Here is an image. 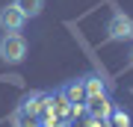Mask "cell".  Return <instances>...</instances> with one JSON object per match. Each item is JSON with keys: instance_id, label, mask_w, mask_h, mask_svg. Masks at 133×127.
<instances>
[{"instance_id": "6da1fadb", "label": "cell", "mask_w": 133, "mask_h": 127, "mask_svg": "<svg viewBox=\"0 0 133 127\" xmlns=\"http://www.w3.org/2000/svg\"><path fill=\"white\" fill-rule=\"evenodd\" d=\"M27 56V38L21 33H3L0 36V59L18 65L21 59Z\"/></svg>"}, {"instance_id": "7a4b0ae2", "label": "cell", "mask_w": 133, "mask_h": 127, "mask_svg": "<svg viewBox=\"0 0 133 127\" xmlns=\"http://www.w3.org/2000/svg\"><path fill=\"white\" fill-rule=\"evenodd\" d=\"M107 36L109 42H124V38H133V21L124 12H115L107 24Z\"/></svg>"}, {"instance_id": "3957f363", "label": "cell", "mask_w": 133, "mask_h": 127, "mask_svg": "<svg viewBox=\"0 0 133 127\" xmlns=\"http://www.w3.org/2000/svg\"><path fill=\"white\" fill-rule=\"evenodd\" d=\"M24 24H27V15L21 12L15 3H9V6L0 9V30H3V33H18Z\"/></svg>"}, {"instance_id": "277c9868", "label": "cell", "mask_w": 133, "mask_h": 127, "mask_svg": "<svg viewBox=\"0 0 133 127\" xmlns=\"http://www.w3.org/2000/svg\"><path fill=\"white\" fill-rule=\"evenodd\" d=\"M48 101H50V95H44V92H33V95H27V98L21 101V112L38 118V115L44 112V106H48Z\"/></svg>"}, {"instance_id": "5b68a950", "label": "cell", "mask_w": 133, "mask_h": 127, "mask_svg": "<svg viewBox=\"0 0 133 127\" xmlns=\"http://www.w3.org/2000/svg\"><path fill=\"white\" fill-rule=\"evenodd\" d=\"M59 95H62V98H65L71 106H80V104H86V86H83V80H71V83H65Z\"/></svg>"}, {"instance_id": "8992f818", "label": "cell", "mask_w": 133, "mask_h": 127, "mask_svg": "<svg viewBox=\"0 0 133 127\" xmlns=\"http://www.w3.org/2000/svg\"><path fill=\"white\" fill-rule=\"evenodd\" d=\"M86 104H89V115H101V118H109L112 112V104L107 101V95H98V98H86Z\"/></svg>"}, {"instance_id": "52a82bcc", "label": "cell", "mask_w": 133, "mask_h": 127, "mask_svg": "<svg viewBox=\"0 0 133 127\" xmlns=\"http://www.w3.org/2000/svg\"><path fill=\"white\" fill-rule=\"evenodd\" d=\"M83 86H86V98H98V95H107V86L98 74H89L83 77Z\"/></svg>"}, {"instance_id": "ba28073f", "label": "cell", "mask_w": 133, "mask_h": 127, "mask_svg": "<svg viewBox=\"0 0 133 127\" xmlns=\"http://www.w3.org/2000/svg\"><path fill=\"white\" fill-rule=\"evenodd\" d=\"M15 6H18L27 18H38L42 9H44V0H15Z\"/></svg>"}, {"instance_id": "9c48e42d", "label": "cell", "mask_w": 133, "mask_h": 127, "mask_svg": "<svg viewBox=\"0 0 133 127\" xmlns=\"http://www.w3.org/2000/svg\"><path fill=\"white\" fill-rule=\"evenodd\" d=\"M109 118H112V127H130V115L121 112V109H112Z\"/></svg>"}, {"instance_id": "30bf717a", "label": "cell", "mask_w": 133, "mask_h": 127, "mask_svg": "<svg viewBox=\"0 0 133 127\" xmlns=\"http://www.w3.org/2000/svg\"><path fill=\"white\" fill-rule=\"evenodd\" d=\"M130 59H133V53H130Z\"/></svg>"}]
</instances>
